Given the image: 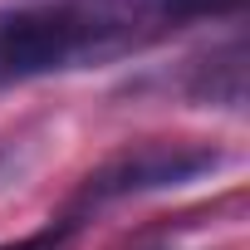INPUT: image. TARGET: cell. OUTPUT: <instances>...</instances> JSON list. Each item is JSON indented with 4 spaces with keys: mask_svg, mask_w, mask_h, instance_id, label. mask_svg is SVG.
Returning a JSON list of instances; mask_svg holds the SVG:
<instances>
[{
    "mask_svg": "<svg viewBox=\"0 0 250 250\" xmlns=\"http://www.w3.org/2000/svg\"><path fill=\"white\" fill-rule=\"evenodd\" d=\"M138 44L128 20L83 10H0V88L118 59Z\"/></svg>",
    "mask_w": 250,
    "mask_h": 250,
    "instance_id": "6da1fadb",
    "label": "cell"
},
{
    "mask_svg": "<svg viewBox=\"0 0 250 250\" xmlns=\"http://www.w3.org/2000/svg\"><path fill=\"white\" fill-rule=\"evenodd\" d=\"M221 167L216 147L201 143H143L118 152L113 162H103L88 182H83V201L103 206V201H123V196H143V191H162V187H187L206 172Z\"/></svg>",
    "mask_w": 250,
    "mask_h": 250,
    "instance_id": "7a4b0ae2",
    "label": "cell"
},
{
    "mask_svg": "<svg viewBox=\"0 0 250 250\" xmlns=\"http://www.w3.org/2000/svg\"><path fill=\"white\" fill-rule=\"evenodd\" d=\"M152 15L162 25H182V20H206V15H226L235 10L240 0H147Z\"/></svg>",
    "mask_w": 250,
    "mask_h": 250,
    "instance_id": "3957f363",
    "label": "cell"
},
{
    "mask_svg": "<svg viewBox=\"0 0 250 250\" xmlns=\"http://www.w3.org/2000/svg\"><path fill=\"white\" fill-rule=\"evenodd\" d=\"M0 250H64V235L44 230V235H25V240H15V245H0Z\"/></svg>",
    "mask_w": 250,
    "mask_h": 250,
    "instance_id": "277c9868",
    "label": "cell"
}]
</instances>
